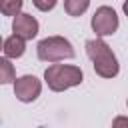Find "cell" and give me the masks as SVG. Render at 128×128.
Listing matches in <instances>:
<instances>
[{
	"mask_svg": "<svg viewBox=\"0 0 128 128\" xmlns=\"http://www.w3.org/2000/svg\"><path fill=\"white\" fill-rule=\"evenodd\" d=\"M126 106H128V100H126Z\"/></svg>",
	"mask_w": 128,
	"mask_h": 128,
	"instance_id": "14",
	"label": "cell"
},
{
	"mask_svg": "<svg viewBox=\"0 0 128 128\" xmlns=\"http://www.w3.org/2000/svg\"><path fill=\"white\" fill-rule=\"evenodd\" d=\"M112 128H128V116H116L112 120Z\"/></svg>",
	"mask_w": 128,
	"mask_h": 128,
	"instance_id": "12",
	"label": "cell"
},
{
	"mask_svg": "<svg viewBox=\"0 0 128 128\" xmlns=\"http://www.w3.org/2000/svg\"><path fill=\"white\" fill-rule=\"evenodd\" d=\"M42 92V82L32 76V74H24L20 78H16L14 82V96L20 100V102H34Z\"/></svg>",
	"mask_w": 128,
	"mask_h": 128,
	"instance_id": "5",
	"label": "cell"
},
{
	"mask_svg": "<svg viewBox=\"0 0 128 128\" xmlns=\"http://www.w3.org/2000/svg\"><path fill=\"white\" fill-rule=\"evenodd\" d=\"M122 12L128 16V0H124V4H122Z\"/></svg>",
	"mask_w": 128,
	"mask_h": 128,
	"instance_id": "13",
	"label": "cell"
},
{
	"mask_svg": "<svg viewBox=\"0 0 128 128\" xmlns=\"http://www.w3.org/2000/svg\"><path fill=\"white\" fill-rule=\"evenodd\" d=\"M22 6H24V0H0V10H2V14L4 16H18V14H22L20 10H22Z\"/></svg>",
	"mask_w": 128,
	"mask_h": 128,
	"instance_id": "10",
	"label": "cell"
},
{
	"mask_svg": "<svg viewBox=\"0 0 128 128\" xmlns=\"http://www.w3.org/2000/svg\"><path fill=\"white\" fill-rule=\"evenodd\" d=\"M84 80V74L80 66L74 64H50L44 70V82L52 92H64L68 88L80 86Z\"/></svg>",
	"mask_w": 128,
	"mask_h": 128,
	"instance_id": "2",
	"label": "cell"
},
{
	"mask_svg": "<svg viewBox=\"0 0 128 128\" xmlns=\"http://www.w3.org/2000/svg\"><path fill=\"white\" fill-rule=\"evenodd\" d=\"M58 0H32V4L40 10V12H50L54 6H56Z\"/></svg>",
	"mask_w": 128,
	"mask_h": 128,
	"instance_id": "11",
	"label": "cell"
},
{
	"mask_svg": "<svg viewBox=\"0 0 128 128\" xmlns=\"http://www.w3.org/2000/svg\"><path fill=\"white\" fill-rule=\"evenodd\" d=\"M36 54L42 62H60L74 58V46L64 36H48L38 42Z\"/></svg>",
	"mask_w": 128,
	"mask_h": 128,
	"instance_id": "3",
	"label": "cell"
},
{
	"mask_svg": "<svg viewBox=\"0 0 128 128\" xmlns=\"http://www.w3.org/2000/svg\"><path fill=\"white\" fill-rule=\"evenodd\" d=\"M38 28H40L38 20H36L32 14H26V12L18 14V16L12 20V32H14L16 36L24 38V40H32V38L38 34Z\"/></svg>",
	"mask_w": 128,
	"mask_h": 128,
	"instance_id": "6",
	"label": "cell"
},
{
	"mask_svg": "<svg viewBox=\"0 0 128 128\" xmlns=\"http://www.w3.org/2000/svg\"><path fill=\"white\" fill-rule=\"evenodd\" d=\"M24 52H26V40H24V38H20V36L12 34V36H8V38L4 40L2 56L10 58V60H16V58H20Z\"/></svg>",
	"mask_w": 128,
	"mask_h": 128,
	"instance_id": "7",
	"label": "cell"
},
{
	"mask_svg": "<svg viewBox=\"0 0 128 128\" xmlns=\"http://www.w3.org/2000/svg\"><path fill=\"white\" fill-rule=\"evenodd\" d=\"M0 82H2V84L16 82V70H14V66L10 64V58H6V56L0 58Z\"/></svg>",
	"mask_w": 128,
	"mask_h": 128,
	"instance_id": "9",
	"label": "cell"
},
{
	"mask_svg": "<svg viewBox=\"0 0 128 128\" xmlns=\"http://www.w3.org/2000/svg\"><path fill=\"white\" fill-rule=\"evenodd\" d=\"M86 54L92 60L94 72L100 78H116L120 72V64L112 48L102 38H92L86 42Z\"/></svg>",
	"mask_w": 128,
	"mask_h": 128,
	"instance_id": "1",
	"label": "cell"
},
{
	"mask_svg": "<svg viewBox=\"0 0 128 128\" xmlns=\"http://www.w3.org/2000/svg\"><path fill=\"white\" fill-rule=\"evenodd\" d=\"M90 26L96 34V38H104V36H112L118 26H120V20H118V14L114 8L110 6H100L96 8L92 20H90Z\"/></svg>",
	"mask_w": 128,
	"mask_h": 128,
	"instance_id": "4",
	"label": "cell"
},
{
	"mask_svg": "<svg viewBox=\"0 0 128 128\" xmlns=\"http://www.w3.org/2000/svg\"><path fill=\"white\" fill-rule=\"evenodd\" d=\"M90 6V0H64V10L68 16H82Z\"/></svg>",
	"mask_w": 128,
	"mask_h": 128,
	"instance_id": "8",
	"label": "cell"
}]
</instances>
